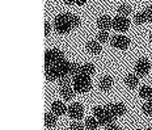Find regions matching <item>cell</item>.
Listing matches in <instances>:
<instances>
[{
	"instance_id": "29",
	"label": "cell",
	"mask_w": 152,
	"mask_h": 130,
	"mask_svg": "<svg viewBox=\"0 0 152 130\" xmlns=\"http://www.w3.org/2000/svg\"><path fill=\"white\" fill-rule=\"evenodd\" d=\"M105 130H121V128L117 125H114V123H112V125H107L105 126Z\"/></svg>"
},
{
	"instance_id": "5",
	"label": "cell",
	"mask_w": 152,
	"mask_h": 130,
	"mask_svg": "<svg viewBox=\"0 0 152 130\" xmlns=\"http://www.w3.org/2000/svg\"><path fill=\"white\" fill-rule=\"evenodd\" d=\"M110 43H112V46L115 47V49L126 50V49H129V46H130V40L126 36H123V34H115V36H113L112 38H110Z\"/></svg>"
},
{
	"instance_id": "35",
	"label": "cell",
	"mask_w": 152,
	"mask_h": 130,
	"mask_svg": "<svg viewBox=\"0 0 152 130\" xmlns=\"http://www.w3.org/2000/svg\"><path fill=\"white\" fill-rule=\"evenodd\" d=\"M49 1H53V0H49Z\"/></svg>"
},
{
	"instance_id": "31",
	"label": "cell",
	"mask_w": 152,
	"mask_h": 130,
	"mask_svg": "<svg viewBox=\"0 0 152 130\" xmlns=\"http://www.w3.org/2000/svg\"><path fill=\"white\" fill-rule=\"evenodd\" d=\"M63 1H64V3H66V4L71 5V4H74V3H75V0H63Z\"/></svg>"
},
{
	"instance_id": "25",
	"label": "cell",
	"mask_w": 152,
	"mask_h": 130,
	"mask_svg": "<svg viewBox=\"0 0 152 130\" xmlns=\"http://www.w3.org/2000/svg\"><path fill=\"white\" fill-rule=\"evenodd\" d=\"M59 85L61 87H63V85H71V78L69 76H63V78H61L59 79Z\"/></svg>"
},
{
	"instance_id": "26",
	"label": "cell",
	"mask_w": 152,
	"mask_h": 130,
	"mask_svg": "<svg viewBox=\"0 0 152 130\" xmlns=\"http://www.w3.org/2000/svg\"><path fill=\"white\" fill-rule=\"evenodd\" d=\"M69 130H84V126H83V123L75 121L69 125Z\"/></svg>"
},
{
	"instance_id": "16",
	"label": "cell",
	"mask_w": 152,
	"mask_h": 130,
	"mask_svg": "<svg viewBox=\"0 0 152 130\" xmlns=\"http://www.w3.org/2000/svg\"><path fill=\"white\" fill-rule=\"evenodd\" d=\"M139 96L142 99H145V100H151L152 99V87L150 85H142L139 88Z\"/></svg>"
},
{
	"instance_id": "3",
	"label": "cell",
	"mask_w": 152,
	"mask_h": 130,
	"mask_svg": "<svg viewBox=\"0 0 152 130\" xmlns=\"http://www.w3.org/2000/svg\"><path fill=\"white\" fill-rule=\"evenodd\" d=\"M93 116L94 118L99 121L100 125L102 126H107L112 125L115 120V116L112 113V110L109 109V106H94L93 108Z\"/></svg>"
},
{
	"instance_id": "33",
	"label": "cell",
	"mask_w": 152,
	"mask_h": 130,
	"mask_svg": "<svg viewBox=\"0 0 152 130\" xmlns=\"http://www.w3.org/2000/svg\"><path fill=\"white\" fill-rule=\"evenodd\" d=\"M147 130H152V128H148V129H147Z\"/></svg>"
},
{
	"instance_id": "28",
	"label": "cell",
	"mask_w": 152,
	"mask_h": 130,
	"mask_svg": "<svg viewBox=\"0 0 152 130\" xmlns=\"http://www.w3.org/2000/svg\"><path fill=\"white\" fill-rule=\"evenodd\" d=\"M51 32V25H50L49 21H45V37H47Z\"/></svg>"
},
{
	"instance_id": "9",
	"label": "cell",
	"mask_w": 152,
	"mask_h": 130,
	"mask_svg": "<svg viewBox=\"0 0 152 130\" xmlns=\"http://www.w3.org/2000/svg\"><path fill=\"white\" fill-rule=\"evenodd\" d=\"M97 28H99L100 30H105L107 32L110 29V28H113V20L109 17L107 15H102L99 17V20H97Z\"/></svg>"
},
{
	"instance_id": "27",
	"label": "cell",
	"mask_w": 152,
	"mask_h": 130,
	"mask_svg": "<svg viewBox=\"0 0 152 130\" xmlns=\"http://www.w3.org/2000/svg\"><path fill=\"white\" fill-rule=\"evenodd\" d=\"M143 13L145 16V18H147V21H152V7H147L143 11Z\"/></svg>"
},
{
	"instance_id": "13",
	"label": "cell",
	"mask_w": 152,
	"mask_h": 130,
	"mask_svg": "<svg viewBox=\"0 0 152 130\" xmlns=\"http://www.w3.org/2000/svg\"><path fill=\"white\" fill-rule=\"evenodd\" d=\"M59 93H61V96L64 100H71L75 95V90L71 85H63V87H61V90H59Z\"/></svg>"
},
{
	"instance_id": "6",
	"label": "cell",
	"mask_w": 152,
	"mask_h": 130,
	"mask_svg": "<svg viewBox=\"0 0 152 130\" xmlns=\"http://www.w3.org/2000/svg\"><path fill=\"white\" fill-rule=\"evenodd\" d=\"M135 74L138 76H145L151 70V63L148 62L147 58H140L139 61L135 63Z\"/></svg>"
},
{
	"instance_id": "34",
	"label": "cell",
	"mask_w": 152,
	"mask_h": 130,
	"mask_svg": "<svg viewBox=\"0 0 152 130\" xmlns=\"http://www.w3.org/2000/svg\"><path fill=\"white\" fill-rule=\"evenodd\" d=\"M135 130H140V129H135Z\"/></svg>"
},
{
	"instance_id": "11",
	"label": "cell",
	"mask_w": 152,
	"mask_h": 130,
	"mask_svg": "<svg viewBox=\"0 0 152 130\" xmlns=\"http://www.w3.org/2000/svg\"><path fill=\"white\" fill-rule=\"evenodd\" d=\"M66 112H68V108H66V105L62 101H54L51 104V113H54L56 117L63 116Z\"/></svg>"
},
{
	"instance_id": "2",
	"label": "cell",
	"mask_w": 152,
	"mask_h": 130,
	"mask_svg": "<svg viewBox=\"0 0 152 130\" xmlns=\"http://www.w3.org/2000/svg\"><path fill=\"white\" fill-rule=\"evenodd\" d=\"M54 28L59 34H67L74 29V13H59L54 20Z\"/></svg>"
},
{
	"instance_id": "1",
	"label": "cell",
	"mask_w": 152,
	"mask_h": 130,
	"mask_svg": "<svg viewBox=\"0 0 152 130\" xmlns=\"http://www.w3.org/2000/svg\"><path fill=\"white\" fill-rule=\"evenodd\" d=\"M71 62L66 59L59 49H50L45 53V76L49 82L59 80L63 76H69Z\"/></svg>"
},
{
	"instance_id": "4",
	"label": "cell",
	"mask_w": 152,
	"mask_h": 130,
	"mask_svg": "<svg viewBox=\"0 0 152 130\" xmlns=\"http://www.w3.org/2000/svg\"><path fill=\"white\" fill-rule=\"evenodd\" d=\"M72 87L77 93H85L92 88L91 76H87L84 74H79L72 79Z\"/></svg>"
},
{
	"instance_id": "12",
	"label": "cell",
	"mask_w": 152,
	"mask_h": 130,
	"mask_svg": "<svg viewBox=\"0 0 152 130\" xmlns=\"http://www.w3.org/2000/svg\"><path fill=\"white\" fill-rule=\"evenodd\" d=\"M87 50L89 51L91 54H94V55H97V54H100L101 53V50H102V47H101V43L99 42V41H94V40H92V41H88L87 42Z\"/></svg>"
},
{
	"instance_id": "15",
	"label": "cell",
	"mask_w": 152,
	"mask_h": 130,
	"mask_svg": "<svg viewBox=\"0 0 152 130\" xmlns=\"http://www.w3.org/2000/svg\"><path fill=\"white\" fill-rule=\"evenodd\" d=\"M125 83L129 88H135L139 83V76L137 74H129L125 78Z\"/></svg>"
},
{
	"instance_id": "17",
	"label": "cell",
	"mask_w": 152,
	"mask_h": 130,
	"mask_svg": "<svg viewBox=\"0 0 152 130\" xmlns=\"http://www.w3.org/2000/svg\"><path fill=\"white\" fill-rule=\"evenodd\" d=\"M56 125V116L54 113H46L45 115V126L47 128H54Z\"/></svg>"
},
{
	"instance_id": "14",
	"label": "cell",
	"mask_w": 152,
	"mask_h": 130,
	"mask_svg": "<svg viewBox=\"0 0 152 130\" xmlns=\"http://www.w3.org/2000/svg\"><path fill=\"white\" fill-rule=\"evenodd\" d=\"M100 90L104 91V92H107L110 91V88L113 87V79L109 76V75H106V76H102L100 80Z\"/></svg>"
},
{
	"instance_id": "19",
	"label": "cell",
	"mask_w": 152,
	"mask_h": 130,
	"mask_svg": "<svg viewBox=\"0 0 152 130\" xmlns=\"http://www.w3.org/2000/svg\"><path fill=\"white\" fill-rule=\"evenodd\" d=\"M99 125H100L99 121H97L94 117H89V118H87V120H85V123H84V126L88 130H96Z\"/></svg>"
},
{
	"instance_id": "8",
	"label": "cell",
	"mask_w": 152,
	"mask_h": 130,
	"mask_svg": "<svg viewBox=\"0 0 152 130\" xmlns=\"http://www.w3.org/2000/svg\"><path fill=\"white\" fill-rule=\"evenodd\" d=\"M68 116L71 117L72 120H81L83 118V116H84V108L81 104H79V103H74V104H71V105L68 106Z\"/></svg>"
},
{
	"instance_id": "32",
	"label": "cell",
	"mask_w": 152,
	"mask_h": 130,
	"mask_svg": "<svg viewBox=\"0 0 152 130\" xmlns=\"http://www.w3.org/2000/svg\"><path fill=\"white\" fill-rule=\"evenodd\" d=\"M150 41L152 42V32H151V34H150Z\"/></svg>"
},
{
	"instance_id": "22",
	"label": "cell",
	"mask_w": 152,
	"mask_h": 130,
	"mask_svg": "<svg viewBox=\"0 0 152 130\" xmlns=\"http://www.w3.org/2000/svg\"><path fill=\"white\" fill-rule=\"evenodd\" d=\"M134 23L137 25H142L144 23H147V18H145V16L143 12H140V13H137L134 16Z\"/></svg>"
},
{
	"instance_id": "24",
	"label": "cell",
	"mask_w": 152,
	"mask_h": 130,
	"mask_svg": "<svg viewBox=\"0 0 152 130\" xmlns=\"http://www.w3.org/2000/svg\"><path fill=\"white\" fill-rule=\"evenodd\" d=\"M143 112L145 113L147 116H152V99L148 100L147 103L143 105Z\"/></svg>"
},
{
	"instance_id": "10",
	"label": "cell",
	"mask_w": 152,
	"mask_h": 130,
	"mask_svg": "<svg viewBox=\"0 0 152 130\" xmlns=\"http://www.w3.org/2000/svg\"><path fill=\"white\" fill-rule=\"evenodd\" d=\"M109 109L115 117H121L126 113V105L123 103H115V104H107Z\"/></svg>"
},
{
	"instance_id": "30",
	"label": "cell",
	"mask_w": 152,
	"mask_h": 130,
	"mask_svg": "<svg viewBox=\"0 0 152 130\" xmlns=\"http://www.w3.org/2000/svg\"><path fill=\"white\" fill-rule=\"evenodd\" d=\"M75 3L77 5H84L85 3H87V0H75Z\"/></svg>"
},
{
	"instance_id": "23",
	"label": "cell",
	"mask_w": 152,
	"mask_h": 130,
	"mask_svg": "<svg viewBox=\"0 0 152 130\" xmlns=\"http://www.w3.org/2000/svg\"><path fill=\"white\" fill-rule=\"evenodd\" d=\"M107 38H109V33L105 30H100L97 33V41L101 43V42H107Z\"/></svg>"
},
{
	"instance_id": "21",
	"label": "cell",
	"mask_w": 152,
	"mask_h": 130,
	"mask_svg": "<svg viewBox=\"0 0 152 130\" xmlns=\"http://www.w3.org/2000/svg\"><path fill=\"white\" fill-rule=\"evenodd\" d=\"M81 71V65H79V63H71V67H69V76H76V75H79Z\"/></svg>"
},
{
	"instance_id": "18",
	"label": "cell",
	"mask_w": 152,
	"mask_h": 130,
	"mask_svg": "<svg viewBox=\"0 0 152 130\" xmlns=\"http://www.w3.org/2000/svg\"><path fill=\"white\" fill-rule=\"evenodd\" d=\"M80 74H84V75H87V76L93 75L94 74V65L93 63H84V65H81Z\"/></svg>"
},
{
	"instance_id": "7",
	"label": "cell",
	"mask_w": 152,
	"mask_h": 130,
	"mask_svg": "<svg viewBox=\"0 0 152 130\" xmlns=\"http://www.w3.org/2000/svg\"><path fill=\"white\" fill-rule=\"evenodd\" d=\"M130 26V21L127 17H123V16H115L113 18V29H115L117 32H126Z\"/></svg>"
},
{
	"instance_id": "20",
	"label": "cell",
	"mask_w": 152,
	"mask_h": 130,
	"mask_svg": "<svg viewBox=\"0 0 152 130\" xmlns=\"http://www.w3.org/2000/svg\"><path fill=\"white\" fill-rule=\"evenodd\" d=\"M117 12H118V16H123V17H127V16L131 13V7H130L129 4H122V5H119V7H118Z\"/></svg>"
}]
</instances>
